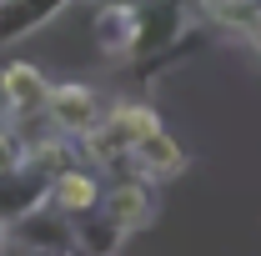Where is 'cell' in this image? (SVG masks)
I'll use <instances>...</instances> for the list:
<instances>
[{
  "label": "cell",
  "instance_id": "cell-8",
  "mask_svg": "<svg viewBox=\"0 0 261 256\" xmlns=\"http://www.w3.org/2000/svg\"><path fill=\"white\" fill-rule=\"evenodd\" d=\"M75 0H0V56L20 40L40 35L45 25H56Z\"/></svg>",
  "mask_w": 261,
  "mask_h": 256
},
{
  "label": "cell",
  "instance_id": "cell-1",
  "mask_svg": "<svg viewBox=\"0 0 261 256\" xmlns=\"http://www.w3.org/2000/svg\"><path fill=\"white\" fill-rule=\"evenodd\" d=\"M45 96H50V81H45L40 65H31V61L0 65V111H5L0 126L40 121V116H45Z\"/></svg>",
  "mask_w": 261,
  "mask_h": 256
},
{
  "label": "cell",
  "instance_id": "cell-13",
  "mask_svg": "<svg viewBox=\"0 0 261 256\" xmlns=\"http://www.w3.org/2000/svg\"><path fill=\"white\" fill-rule=\"evenodd\" d=\"M50 256H75V251H50Z\"/></svg>",
  "mask_w": 261,
  "mask_h": 256
},
{
  "label": "cell",
  "instance_id": "cell-10",
  "mask_svg": "<svg viewBox=\"0 0 261 256\" xmlns=\"http://www.w3.org/2000/svg\"><path fill=\"white\" fill-rule=\"evenodd\" d=\"M70 221V251L75 256H126V231L100 216V211H86V216H65Z\"/></svg>",
  "mask_w": 261,
  "mask_h": 256
},
{
  "label": "cell",
  "instance_id": "cell-2",
  "mask_svg": "<svg viewBox=\"0 0 261 256\" xmlns=\"http://www.w3.org/2000/svg\"><path fill=\"white\" fill-rule=\"evenodd\" d=\"M100 116H106V100H100V91L86 86V81H61V86H50V96H45V121H50V131L65 136V141H81Z\"/></svg>",
  "mask_w": 261,
  "mask_h": 256
},
{
  "label": "cell",
  "instance_id": "cell-9",
  "mask_svg": "<svg viewBox=\"0 0 261 256\" xmlns=\"http://www.w3.org/2000/svg\"><path fill=\"white\" fill-rule=\"evenodd\" d=\"M106 176L100 171H91L86 161H70L65 171H56V181H50V211H61V216H86V211H96L100 206V186Z\"/></svg>",
  "mask_w": 261,
  "mask_h": 256
},
{
  "label": "cell",
  "instance_id": "cell-5",
  "mask_svg": "<svg viewBox=\"0 0 261 256\" xmlns=\"http://www.w3.org/2000/svg\"><path fill=\"white\" fill-rule=\"evenodd\" d=\"M91 35H96V50L106 61H130L136 35H141V0H106V5H96Z\"/></svg>",
  "mask_w": 261,
  "mask_h": 256
},
{
  "label": "cell",
  "instance_id": "cell-14",
  "mask_svg": "<svg viewBox=\"0 0 261 256\" xmlns=\"http://www.w3.org/2000/svg\"><path fill=\"white\" fill-rule=\"evenodd\" d=\"M91 5H106V0H91Z\"/></svg>",
  "mask_w": 261,
  "mask_h": 256
},
{
  "label": "cell",
  "instance_id": "cell-7",
  "mask_svg": "<svg viewBox=\"0 0 261 256\" xmlns=\"http://www.w3.org/2000/svg\"><path fill=\"white\" fill-rule=\"evenodd\" d=\"M191 166V156H186V146L171 136V131H151L146 141H136V151H130V161H126V171L130 176H141V181H176L181 171Z\"/></svg>",
  "mask_w": 261,
  "mask_h": 256
},
{
  "label": "cell",
  "instance_id": "cell-4",
  "mask_svg": "<svg viewBox=\"0 0 261 256\" xmlns=\"http://www.w3.org/2000/svg\"><path fill=\"white\" fill-rule=\"evenodd\" d=\"M96 211H100V216H111L126 236H136V231H146V226L156 221V186L141 181V176H130V171H121V176L100 191V206H96Z\"/></svg>",
  "mask_w": 261,
  "mask_h": 256
},
{
  "label": "cell",
  "instance_id": "cell-12",
  "mask_svg": "<svg viewBox=\"0 0 261 256\" xmlns=\"http://www.w3.org/2000/svg\"><path fill=\"white\" fill-rule=\"evenodd\" d=\"M20 156H25V141H20L10 126H0V176H5L10 166H20Z\"/></svg>",
  "mask_w": 261,
  "mask_h": 256
},
{
  "label": "cell",
  "instance_id": "cell-6",
  "mask_svg": "<svg viewBox=\"0 0 261 256\" xmlns=\"http://www.w3.org/2000/svg\"><path fill=\"white\" fill-rule=\"evenodd\" d=\"M0 241H5V246H15V251H31V256L70 251V221H65L61 211L40 206V211H31V216H20V221L0 226Z\"/></svg>",
  "mask_w": 261,
  "mask_h": 256
},
{
  "label": "cell",
  "instance_id": "cell-3",
  "mask_svg": "<svg viewBox=\"0 0 261 256\" xmlns=\"http://www.w3.org/2000/svg\"><path fill=\"white\" fill-rule=\"evenodd\" d=\"M50 181H56V171H50L45 161L20 156V166H10V171L0 176V226L40 211V206L50 201Z\"/></svg>",
  "mask_w": 261,
  "mask_h": 256
},
{
  "label": "cell",
  "instance_id": "cell-11",
  "mask_svg": "<svg viewBox=\"0 0 261 256\" xmlns=\"http://www.w3.org/2000/svg\"><path fill=\"white\" fill-rule=\"evenodd\" d=\"M236 45H241V50H246V61H251V65L261 70V5L251 10V20L241 25V35H236Z\"/></svg>",
  "mask_w": 261,
  "mask_h": 256
}]
</instances>
